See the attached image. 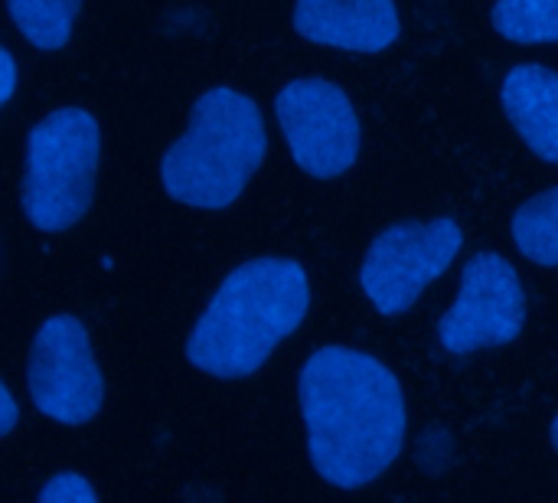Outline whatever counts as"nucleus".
Segmentation results:
<instances>
[{
    "label": "nucleus",
    "instance_id": "nucleus-1",
    "mask_svg": "<svg viewBox=\"0 0 558 503\" xmlns=\"http://www.w3.org/2000/svg\"><path fill=\"white\" fill-rule=\"evenodd\" d=\"M298 393L311 465L330 488H366L399 462L405 396L379 357L340 344L320 347L304 360Z\"/></svg>",
    "mask_w": 558,
    "mask_h": 503
},
{
    "label": "nucleus",
    "instance_id": "nucleus-2",
    "mask_svg": "<svg viewBox=\"0 0 558 503\" xmlns=\"http://www.w3.org/2000/svg\"><path fill=\"white\" fill-rule=\"evenodd\" d=\"M311 278L294 259H252L232 268L190 331L186 357L216 380L258 373L304 324Z\"/></svg>",
    "mask_w": 558,
    "mask_h": 503
},
{
    "label": "nucleus",
    "instance_id": "nucleus-3",
    "mask_svg": "<svg viewBox=\"0 0 558 503\" xmlns=\"http://www.w3.org/2000/svg\"><path fill=\"white\" fill-rule=\"evenodd\" d=\"M265 154L268 131L258 101L232 85H213L196 98L186 131L167 147L160 183L183 206L226 209L248 190Z\"/></svg>",
    "mask_w": 558,
    "mask_h": 503
},
{
    "label": "nucleus",
    "instance_id": "nucleus-4",
    "mask_svg": "<svg viewBox=\"0 0 558 503\" xmlns=\"http://www.w3.org/2000/svg\"><path fill=\"white\" fill-rule=\"evenodd\" d=\"M101 164V128L82 105L49 111L26 137L20 206L43 232L75 226L95 196Z\"/></svg>",
    "mask_w": 558,
    "mask_h": 503
},
{
    "label": "nucleus",
    "instance_id": "nucleus-5",
    "mask_svg": "<svg viewBox=\"0 0 558 503\" xmlns=\"http://www.w3.org/2000/svg\"><path fill=\"white\" fill-rule=\"evenodd\" d=\"M461 245L464 229L451 216L428 223H396L369 245L360 265V288L383 318H396L409 311L458 262Z\"/></svg>",
    "mask_w": 558,
    "mask_h": 503
},
{
    "label": "nucleus",
    "instance_id": "nucleus-6",
    "mask_svg": "<svg viewBox=\"0 0 558 503\" xmlns=\"http://www.w3.org/2000/svg\"><path fill=\"white\" fill-rule=\"evenodd\" d=\"M275 118L294 164L317 177H343L360 157V115L350 95L330 79H294L275 95Z\"/></svg>",
    "mask_w": 558,
    "mask_h": 503
},
{
    "label": "nucleus",
    "instance_id": "nucleus-7",
    "mask_svg": "<svg viewBox=\"0 0 558 503\" xmlns=\"http://www.w3.org/2000/svg\"><path fill=\"white\" fill-rule=\"evenodd\" d=\"M26 386L33 406L56 426L92 422L105 403V376L82 318L52 314L39 324L29 350Z\"/></svg>",
    "mask_w": 558,
    "mask_h": 503
},
{
    "label": "nucleus",
    "instance_id": "nucleus-8",
    "mask_svg": "<svg viewBox=\"0 0 558 503\" xmlns=\"http://www.w3.org/2000/svg\"><path fill=\"white\" fill-rule=\"evenodd\" d=\"M526 327V291L513 262L500 252H477L458 285L454 304L438 321V344L468 357L513 344Z\"/></svg>",
    "mask_w": 558,
    "mask_h": 503
},
{
    "label": "nucleus",
    "instance_id": "nucleus-9",
    "mask_svg": "<svg viewBox=\"0 0 558 503\" xmlns=\"http://www.w3.org/2000/svg\"><path fill=\"white\" fill-rule=\"evenodd\" d=\"M291 20L304 43L347 52H383L402 29L396 0H294Z\"/></svg>",
    "mask_w": 558,
    "mask_h": 503
},
{
    "label": "nucleus",
    "instance_id": "nucleus-10",
    "mask_svg": "<svg viewBox=\"0 0 558 503\" xmlns=\"http://www.w3.org/2000/svg\"><path fill=\"white\" fill-rule=\"evenodd\" d=\"M500 101L507 118L526 147L546 160L558 164V72L539 62H520L504 75Z\"/></svg>",
    "mask_w": 558,
    "mask_h": 503
},
{
    "label": "nucleus",
    "instance_id": "nucleus-11",
    "mask_svg": "<svg viewBox=\"0 0 558 503\" xmlns=\"http://www.w3.org/2000/svg\"><path fill=\"white\" fill-rule=\"evenodd\" d=\"M78 7L82 0H7L16 33L43 52L62 49L72 39Z\"/></svg>",
    "mask_w": 558,
    "mask_h": 503
},
{
    "label": "nucleus",
    "instance_id": "nucleus-12",
    "mask_svg": "<svg viewBox=\"0 0 558 503\" xmlns=\"http://www.w3.org/2000/svg\"><path fill=\"white\" fill-rule=\"evenodd\" d=\"M510 232L523 259L543 268H558V187L523 203L513 216Z\"/></svg>",
    "mask_w": 558,
    "mask_h": 503
},
{
    "label": "nucleus",
    "instance_id": "nucleus-13",
    "mask_svg": "<svg viewBox=\"0 0 558 503\" xmlns=\"http://www.w3.org/2000/svg\"><path fill=\"white\" fill-rule=\"evenodd\" d=\"M490 23L510 43H558V0H494Z\"/></svg>",
    "mask_w": 558,
    "mask_h": 503
},
{
    "label": "nucleus",
    "instance_id": "nucleus-14",
    "mask_svg": "<svg viewBox=\"0 0 558 503\" xmlns=\"http://www.w3.org/2000/svg\"><path fill=\"white\" fill-rule=\"evenodd\" d=\"M98 501V488L78 475V471H62L52 475L43 488H39V503H95Z\"/></svg>",
    "mask_w": 558,
    "mask_h": 503
},
{
    "label": "nucleus",
    "instance_id": "nucleus-15",
    "mask_svg": "<svg viewBox=\"0 0 558 503\" xmlns=\"http://www.w3.org/2000/svg\"><path fill=\"white\" fill-rule=\"evenodd\" d=\"M0 409H3L0 435H3V439H10V435H13V429H16V419H20V412H16V399H13L10 386H0Z\"/></svg>",
    "mask_w": 558,
    "mask_h": 503
},
{
    "label": "nucleus",
    "instance_id": "nucleus-16",
    "mask_svg": "<svg viewBox=\"0 0 558 503\" xmlns=\"http://www.w3.org/2000/svg\"><path fill=\"white\" fill-rule=\"evenodd\" d=\"M0 59H3V105H10L13 95H16V59H13L10 49H3Z\"/></svg>",
    "mask_w": 558,
    "mask_h": 503
},
{
    "label": "nucleus",
    "instance_id": "nucleus-17",
    "mask_svg": "<svg viewBox=\"0 0 558 503\" xmlns=\"http://www.w3.org/2000/svg\"><path fill=\"white\" fill-rule=\"evenodd\" d=\"M553 445H556V452H558V412H556V419H553Z\"/></svg>",
    "mask_w": 558,
    "mask_h": 503
}]
</instances>
